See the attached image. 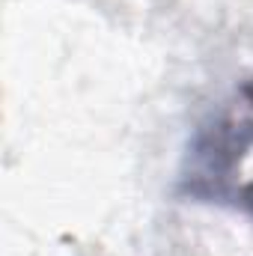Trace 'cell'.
<instances>
[{
	"instance_id": "cell-2",
	"label": "cell",
	"mask_w": 253,
	"mask_h": 256,
	"mask_svg": "<svg viewBox=\"0 0 253 256\" xmlns=\"http://www.w3.org/2000/svg\"><path fill=\"white\" fill-rule=\"evenodd\" d=\"M242 202H244V208L253 214V182L250 185H244V191H242Z\"/></svg>"
},
{
	"instance_id": "cell-1",
	"label": "cell",
	"mask_w": 253,
	"mask_h": 256,
	"mask_svg": "<svg viewBox=\"0 0 253 256\" xmlns=\"http://www.w3.org/2000/svg\"><path fill=\"white\" fill-rule=\"evenodd\" d=\"M253 146V78L232 90V96L200 128L190 161L196 179H224Z\"/></svg>"
}]
</instances>
